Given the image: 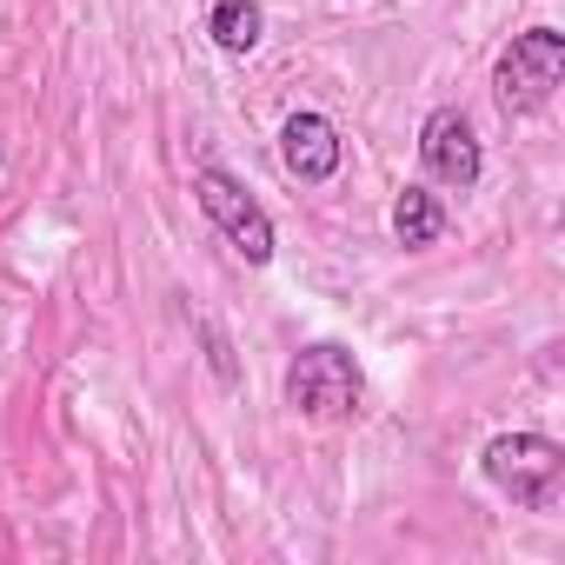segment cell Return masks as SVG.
<instances>
[{
    "label": "cell",
    "mask_w": 565,
    "mask_h": 565,
    "mask_svg": "<svg viewBox=\"0 0 565 565\" xmlns=\"http://www.w3.org/2000/svg\"><path fill=\"white\" fill-rule=\"evenodd\" d=\"M479 466H486V479H492L512 505L545 512L552 492H558V479H565V446L545 439V433H499V439L479 452Z\"/></svg>",
    "instance_id": "3957f363"
},
{
    "label": "cell",
    "mask_w": 565,
    "mask_h": 565,
    "mask_svg": "<svg viewBox=\"0 0 565 565\" xmlns=\"http://www.w3.org/2000/svg\"><path fill=\"white\" fill-rule=\"evenodd\" d=\"M193 200H200V213L233 239V253H239L246 266H266V259H273V220H266V206H259L226 167H200V173H193Z\"/></svg>",
    "instance_id": "277c9868"
},
{
    "label": "cell",
    "mask_w": 565,
    "mask_h": 565,
    "mask_svg": "<svg viewBox=\"0 0 565 565\" xmlns=\"http://www.w3.org/2000/svg\"><path fill=\"white\" fill-rule=\"evenodd\" d=\"M558 81H565V34L558 28H525V34H512V47L492 67V100H499L505 120H519V114H539L558 94Z\"/></svg>",
    "instance_id": "6da1fadb"
},
{
    "label": "cell",
    "mask_w": 565,
    "mask_h": 565,
    "mask_svg": "<svg viewBox=\"0 0 565 565\" xmlns=\"http://www.w3.org/2000/svg\"><path fill=\"white\" fill-rule=\"evenodd\" d=\"M366 399V373L347 347L320 340V347H300L294 366H287V406L300 419H353Z\"/></svg>",
    "instance_id": "7a4b0ae2"
},
{
    "label": "cell",
    "mask_w": 565,
    "mask_h": 565,
    "mask_svg": "<svg viewBox=\"0 0 565 565\" xmlns=\"http://www.w3.org/2000/svg\"><path fill=\"white\" fill-rule=\"evenodd\" d=\"M206 34L220 54H253L259 34H266V14H259V0H220V8L206 14Z\"/></svg>",
    "instance_id": "ba28073f"
},
{
    "label": "cell",
    "mask_w": 565,
    "mask_h": 565,
    "mask_svg": "<svg viewBox=\"0 0 565 565\" xmlns=\"http://www.w3.org/2000/svg\"><path fill=\"white\" fill-rule=\"evenodd\" d=\"M279 160H287V173L300 186H327L340 173V160H347V140H340V127L327 114L300 107V114H287V127H279Z\"/></svg>",
    "instance_id": "8992f818"
},
{
    "label": "cell",
    "mask_w": 565,
    "mask_h": 565,
    "mask_svg": "<svg viewBox=\"0 0 565 565\" xmlns=\"http://www.w3.org/2000/svg\"><path fill=\"white\" fill-rule=\"evenodd\" d=\"M200 333H206V353H213V373H220V380L233 386V353H226V340H220V327H200Z\"/></svg>",
    "instance_id": "9c48e42d"
},
{
    "label": "cell",
    "mask_w": 565,
    "mask_h": 565,
    "mask_svg": "<svg viewBox=\"0 0 565 565\" xmlns=\"http://www.w3.org/2000/svg\"><path fill=\"white\" fill-rule=\"evenodd\" d=\"M393 239L406 253H426V246L446 239V206H439L433 186H399V200H393Z\"/></svg>",
    "instance_id": "52a82bcc"
},
{
    "label": "cell",
    "mask_w": 565,
    "mask_h": 565,
    "mask_svg": "<svg viewBox=\"0 0 565 565\" xmlns=\"http://www.w3.org/2000/svg\"><path fill=\"white\" fill-rule=\"evenodd\" d=\"M419 160H426V173H433L439 186H452V193H472V186H479L486 153H479V134H472L466 107H433V114H426V127H419Z\"/></svg>",
    "instance_id": "5b68a950"
}]
</instances>
